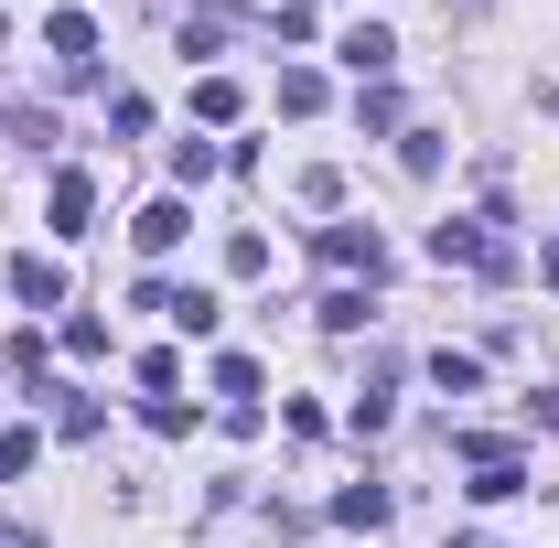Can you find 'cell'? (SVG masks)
Masks as SVG:
<instances>
[{
    "label": "cell",
    "instance_id": "cell-8",
    "mask_svg": "<svg viewBox=\"0 0 559 548\" xmlns=\"http://www.w3.org/2000/svg\"><path fill=\"white\" fill-rule=\"evenodd\" d=\"M97 226V183L86 172H55V237H86Z\"/></svg>",
    "mask_w": 559,
    "mask_h": 548
},
{
    "label": "cell",
    "instance_id": "cell-7",
    "mask_svg": "<svg viewBox=\"0 0 559 548\" xmlns=\"http://www.w3.org/2000/svg\"><path fill=\"white\" fill-rule=\"evenodd\" d=\"M11 301H22V312H55V301H66V270H55V259H11Z\"/></svg>",
    "mask_w": 559,
    "mask_h": 548
},
{
    "label": "cell",
    "instance_id": "cell-19",
    "mask_svg": "<svg viewBox=\"0 0 559 548\" xmlns=\"http://www.w3.org/2000/svg\"><path fill=\"white\" fill-rule=\"evenodd\" d=\"M140 419H151L162 441H183V430H194V409H183V398H140Z\"/></svg>",
    "mask_w": 559,
    "mask_h": 548
},
{
    "label": "cell",
    "instance_id": "cell-15",
    "mask_svg": "<svg viewBox=\"0 0 559 548\" xmlns=\"http://www.w3.org/2000/svg\"><path fill=\"white\" fill-rule=\"evenodd\" d=\"M226 270L259 279V270H270V237H259V226H237V237H226Z\"/></svg>",
    "mask_w": 559,
    "mask_h": 548
},
{
    "label": "cell",
    "instance_id": "cell-18",
    "mask_svg": "<svg viewBox=\"0 0 559 548\" xmlns=\"http://www.w3.org/2000/svg\"><path fill=\"white\" fill-rule=\"evenodd\" d=\"M215 162H226V151H215V140H173V172H183V183H205Z\"/></svg>",
    "mask_w": 559,
    "mask_h": 548
},
{
    "label": "cell",
    "instance_id": "cell-21",
    "mask_svg": "<svg viewBox=\"0 0 559 548\" xmlns=\"http://www.w3.org/2000/svg\"><path fill=\"white\" fill-rule=\"evenodd\" d=\"M538 270H549V290H559V248H549V259H538Z\"/></svg>",
    "mask_w": 559,
    "mask_h": 548
},
{
    "label": "cell",
    "instance_id": "cell-17",
    "mask_svg": "<svg viewBox=\"0 0 559 548\" xmlns=\"http://www.w3.org/2000/svg\"><path fill=\"white\" fill-rule=\"evenodd\" d=\"M33 452H44L33 430H0V484H22V474H33Z\"/></svg>",
    "mask_w": 559,
    "mask_h": 548
},
{
    "label": "cell",
    "instance_id": "cell-14",
    "mask_svg": "<svg viewBox=\"0 0 559 548\" xmlns=\"http://www.w3.org/2000/svg\"><path fill=\"white\" fill-rule=\"evenodd\" d=\"M215 388H226V409H259V366H248V355H226V366H215Z\"/></svg>",
    "mask_w": 559,
    "mask_h": 548
},
{
    "label": "cell",
    "instance_id": "cell-1",
    "mask_svg": "<svg viewBox=\"0 0 559 548\" xmlns=\"http://www.w3.org/2000/svg\"><path fill=\"white\" fill-rule=\"evenodd\" d=\"M430 259H441V270H516V248H506V237H495V215H441V226H430Z\"/></svg>",
    "mask_w": 559,
    "mask_h": 548
},
{
    "label": "cell",
    "instance_id": "cell-2",
    "mask_svg": "<svg viewBox=\"0 0 559 548\" xmlns=\"http://www.w3.org/2000/svg\"><path fill=\"white\" fill-rule=\"evenodd\" d=\"M312 248H323V270H345V279H366V290H377V279H388V237H377V226H323V237H312Z\"/></svg>",
    "mask_w": 559,
    "mask_h": 548
},
{
    "label": "cell",
    "instance_id": "cell-5",
    "mask_svg": "<svg viewBox=\"0 0 559 548\" xmlns=\"http://www.w3.org/2000/svg\"><path fill=\"white\" fill-rule=\"evenodd\" d=\"M130 237H140V259H173V248L194 237V215H183L173 194H162V205H140V226H130Z\"/></svg>",
    "mask_w": 559,
    "mask_h": 548
},
{
    "label": "cell",
    "instance_id": "cell-22",
    "mask_svg": "<svg viewBox=\"0 0 559 548\" xmlns=\"http://www.w3.org/2000/svg\"><path fill=\"white\" fill-rule=\"evenodd\" d=\"M0 44H11V22H0Z\"/></svg>",
    "mask_w": 559,
    "mask_h": 548
},
{
    "label": "cell",
    "instance_id": "cell-9",
    "mask_svg": "<svg viewBox=\"0 0 559 548\" xmlns=\"http://www.w3.org/2000/svg\"><path fill=\"white\" fill-rule=\"evenodd\" d=\"M334 527H388V484H345L334 495Z\"/></svg>",
    "mask_w": 559,
    "mask_h": 548
},
{
    "label": "cell",
    "instance_id": "cell-16",
    "mask_svg": "<svg viewBox=\"0 0 559 548\" xmlns=\"http://www.w3.org/2000/svg\"><path fill=\"white\" fill-rule=\"evenodd\" d=\"M280 108H290V119H312V108H323V75L290 65V75H280Z\"/></svg>",
    "mask_w": 559,
    "mask_h": 548
},
{
    "label": "cell",
    "instance_id": "cell-13",
    "mask_svg": "<svg viewBox=\"0 0 559 548\" xmlns=\"http://www.w3.org/2000/svg\"><path fill=\"white\" fill-rule=\"evenodd\" d=\"M506 495H527V474H516V452H506V463H474V505H506Z\"/></svg>",
    "mask_w": 559,
    "mask_h": 548
},
{
    "label": "cell",
    "instance_id": "cell-4",
    "mask_svg": "<svg viewBox=\"0 0 559 548\" xmlns=\"http://www.w3.org/2000/svg\"><path fill=\"white\" fill-rule=\"evenodd\" d=\"M334 55H345V65L366 75V86H388V65H399V33H388V22H355V33L334 44Z\"/></svg>",
    "mask_w": 559,
    "mask_h": 548
},
{
    "label": "cell",
    "instance_id": "cell-20",
    "mask_svg": "<svg viewBox=\"0 0 559 548\" xmlns=\"http://www.w3.org/2000/svg\"><path fill=\"white\" fill-rule=\"evenodd\" d=\"M527 419H538V430H559V388H527Z\"/></svg>",
    "mask_w": 559,
    "mask_h": 548
},
{
    "label": "cell",
    "instance_id": "cell-10",
    "mask_svg": "<svg viewBox=\"0 0 559 548\" xmlns=\"http://www.w3.org/2000/svg\"><path fill=\"white\" fill-rule=\"evenodd\" d=\"M430 388H441V398H474V388H485V366H474V355H452V344H441V355H430Z\"/></svg>",
    "mask_w": 559,
    "mask_h": 548
},
{
    "label": "cell",
    "instance_id": "cell-11",
    "mask_svg": "<svg viewBox=\"0 0 559 548\" xmlns=\"http://www.w3.org/2000/svg\"><path fill=\"white\" fill-rule=\"evenodd\" d=\"M312 312H323V334H366V323H377V312H366V290H323Z\"/></svg>",
    "mask_w": 559,
    "mask_h": 548
},
{
    "label": "cell",
    "instance_id": "cell-3",
    "mask_svg": "<svg viewBox=\"0 0 559 548\" xmlns=\"http://www.w3.org/2000/svg\"><path fill=\"white\" fill-rule=\"evenodd\" d=\"M140 312H162V323H183L194 344H205L215 323H226V301H215V290H162V279H140Z\"/></svg>",
    "mask_w": 559,
    "mask_h": 548
},
{
    "label": "cell",
    "instance_id": "cell-6",
    "mask_svg": "<svg viewBox=\"0 0 559 548\" xmlns=\"http://www.w3.org/2000/svg\"><path fill=\"white\" fill-rule=\"evenodd\" d=\"M44 44H55V65H66V75L97 65V22H86V11H55V22H44Z\"/></svg>",
    "mask_w": 559,
    "mask_h": 548
},
{
    "label": "cell",
    "instance_id": "cell-12",
    "mask_svg": "<svg viewBox=\"0 0 559 548\" xmlns=\"http://www.w3.org/2000/svg\"><path fill=\"white\" fill-rule=\"evenodd\" d=\"M237 108H248V97H237V75H205V86H194V119H205V130H226Z\"/></svg>",
    "mask_w": 559,
    "mask_h": 548
}]
</instances>
